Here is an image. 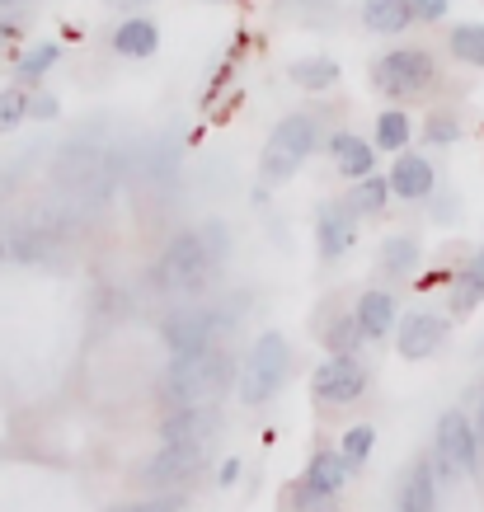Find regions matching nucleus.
<instances>
[{
    "mask_svg": "<svg viewBox=\"0 0 484 512\" xmlns=\"http://www.w3.org/2000/svg\"><path fill=\"white\" fill-rule=\"evenodd\" d=\"M221 254H226V226L212 221V226H203V231L179 235V240L160 254L156 282L165 287V292H193V287H203L207 273L221 264Z\"/></svg>",
    "mask_w": 484,
    "mask_h": 512,
    "instance_id": "1",
    "label": "nucleus"
},
{
    "mask_svg": "<svg viewBox=\"0 0 484 512\" xmlns=\"http://www.w3.org/2000/svg\"><path fill=\"white\" fill-rule=\"evenodd\" d=\"M231 386V357L221 348H198V353H179L170 372L160 381V400L184 409V404H207Z\"/></svg>",
    "mask_w": 484,
    "mask_h": 512,
    "instance_id": "2",
    "label": "nucleus"
},
{
    "mask_svg": "<svg viewBox=\"0 0 484 512\" xmlns=\"http://www.w3.org/2000/svg\"><path fill=\"white\" fill-rule=\"evenodd\" d=\"M315 137H320L315 118H306V113L282 118V123L273 127L268 146H264V179H268V184H282L287 174H297L301 160L315 151Z\"/></svg>",
    "mask_w": 484,
    "mask_h": 512,
    "instance_id": "3",
    "label": "nucleus"
},
{
    "mask_svg": "<svg viewBox=\"0 0 484 512\" xmlns=\"http://www.w3.org/2000/svg\"><path fill=\"white\" fill-rule=\"evenodd\" d=\"M282 376H287V339H282V334H264V339L250 348V362H245V376H240V400L245 404L273 400V390L282 386Z\"/></svg>",
    "mask_w": 484,
    "mask_h": 512,
    "instance_id": "4",
    "label": "nucleus"
},
{
    "mask_svg": "<svg viewBox=\"0 0 484 512\" xmlns=\"http://www.w3.org/2000/svg\"><path fill=\"white\" fill-rule=\"evenodd\" d=\"M372 80L381 94H419V90H428V80H433V57H428V47L386 52V57L376 62Z\"/></svg>",
    "mask_w": 484,
    "mask_h": 512,
    "instance_id": "5",
    "label": "nucleus"
},
{
    "mask_svg": "<svg viewBox=\"0 0 484 512\" xmlns=\"http://www.w3.org/2000/svg\"><path fill=\"white\" fill-rule=\"evenodd\" d=\"M362 386H367V376H362L353 357H329L325 367L315 372V395L325 404H353L362 395Z\"/></svg>",
    "mask_w": 484,
    "mask_h": 512,
    "instance_id": "6",
    "label": "nucleus"
},
{
    "mask_svg": "<svg viewBox=\"0 0 484 512\" xmlns=\"http://www.w3.org/2000/svg\"><path fill=\"white\" fill-rule=\"evenodd\" d=\"M226 329V320H217L212 311H188V315H174L170 325H165V343H170V353H198V348H212V334Z\"/></svg>",
    "mask_w": 484,
    "mask_h": 512,
    "instance_id": "7",
    "label": "nucleus"
},
{
    "mask_svg": "<svg viewBox=\"0 0 484 512\" xmlns=\"http://www.w3.org/2000/svg\"><path fill=\"white\" fill-rule=\"evenodd\" d=\"M438 451H442V461H447V466L475 470V456H480L475 428H470L461 414H442V423H438Z\"/></svg>",
    "mask_w": 484,
    "mask_h": 512,
    "instance_id": "8",
    "label": "nucleus"
},
{
    "mask_svg": "<svg viewBox=\"0 0 484 512\" xmlns=\"http://www.w3.org/2000/svg\"><path fill=\"white\" fill-rule=\"evenodd\" d=\"M198 442H165V451H160L151 466L141 470V484H174V480H188L193 475V466H198Z\"/></svg>",
    "mask_w": 484,
    "mask_h": 512,
    "instance_id": "9",
    "label": "nucleus"
},
{
    "mask_svg": "<svg viewBox=\"0 0 484 512\" xmlns=\"http://www.w3.org/2000/svg\"><path fill=\"white\" fill-rule=\"evenodd\" d=\"M447 339V325H442L438 315H428V311H414L405 315V325H400V353L405 357H428V353H438V343Z\"/></svg>",
    "mask_w": 484,
    "mask_h": 512,
    "instance_id": "10",
    "label": "nucleus"
},
{
    "mask_svg": "<svg viewBox=\"0 0 484 512\" xmlns=\"http://www.w3.org/2000/svg\"><path fill=\"white\" fill-rule=\"evenodd\" d=\"M217 423V400H207V404H184V409H174L170 419H165V442H198V437L207 433Z\"/></svg>",
    "mask_w": 484,
    "mask_h": 512,
    "instance_id": "11",
    "label": "nucleus"
},
{
    "mask_svg": "<svg viewBox=\"0 0 484 512\" xmlns=\"http://www.w3.org/2000/svg\"><path fill=\"white\" fill-rule=\"evenodd\" d=\"M386 188L400 193V198H428V193H433V165H428L423 156H400Z\"/></svg>",
    "mask_w": 484,
    "mask_h": 512,
    "instance_id": "12",
    "label": "nucleus"
},
{
    "mask_svg": "<svg viewBox=\"0 0 484 512\" xmlns=\"http://www.w3.org/2000/svg\"><path fill=\"white\" fill-rule=\"evenodd\" d=\"M113 47H118L123 57H151V52L160 47V33H156V24H151V19L132 15V19H123V24H118Z\"/></svg>",
    "mask_w": 484,
    "mask_h": 512,
    "instance_id": "13",
    "label": "nucleus"
},
{
    "mask_svg": "<svg viewBox=\"0 0 484 512\" xmlns=\"http://www.w3.org/2000/svg\"><path fill=\"white\" fill-rule=\"evenodd\" d=\"M362 24L372 33H400L414 24V10H409V0H367L362 5Z\"/></svg>",
    "mask_w": 484,
    "mask_h": 512,
    "instance_id": "14",
    "label": "nucleus"
},
{
    "mask_svg": "<svg viewBox=\"0 0 484 512\" xmlns=\"http://www.w3.org/2000/svg\"><path fill=\"white\" fill-rule=\"evenodd\" d=\"M353 320H358L362 339H381V334L395 325V301L386 292H367L358 301V315H353Z\"/></svg>",
    "mask_w": 484,
    "mask_h": 512,
    "instance_id": "15",
    "label": "nucleus"
},
{
    "mask_svg": "<svg viewBox=\"0 0 484 512\" xmlns=\"http://www.w3.org/2000/svg\"><path fill=\"white\" fill-rule=\"evenodd\" d=\"M329 146H334V160H339V174H348V179H362V174L376 170L372 146H367L362 137H353V132H339Z\"/></svg>",
    "mask_w": 484,
    "mask_h": 512,
    "instance_id": "16",
    "label": "nucleus"
},
{
    "mask_svg": "<svg viewBox=\"0 0 484 512\" xmlns=\"http://www.w3.org/2000/svg\"><path fill=\"white\" fill-rule=\"evenodd\" d=\"M353 217H348L344 207H334V212H325V217H320V254H325V259H339V254H344L348 245H353Z\"/></svg>",
    "mask_w": 484,
    "mask_h": 512,
    "instance_id": "17",
    "label": "nucleus"
},
{
    "mask_svg": "<svg viewBox=\"0 0 484 512\" xmlns=\"http://www.w3.org/2000/svg\"><path fill=\"white\" fill-rule=\"evenodd\" d=\"M348 470H353V466H348L344 456H334V451H320V456L311 461V470H306V480H301V484H311V489H320V494H334V489L348 480Z\"/></svg>",
    "mask_w": 484,
    "mask_h": 512,
    "instance_id": "18",
    "label": "nucleus"
},
{
    "mask_svg": "<svg viewBox=\"0 0 484 512\" xmlns=\"http://www.w3.org/2000/svg\"><path fill=\"white\" fill-rule=\"evenodd\" d=\"M381 268L395 273V278H409V273L419 268V240H409V235H391V240L381 245Z\"/></svg>",
    "mask_w": 484,
    "mask_h": 512,
    "instance_id": "19",
    "label": "nucleus"
},
{
    "mask_svg": "<svg viewBox=\"0 0 484 512\" xmlns=\"http://www.w3.org/2000/svg\"><path fill=\"white\" fill-rule=\"evenodd\" d=\"M287 76L297 80L301 90H325V85H334V80H339V66L329 62V57H311V62H297Z\"/></svg>",
    "mask_w": 484,
    "mask_h": 512,
    "instance_id": "20",
    "label": "nucleus"
},
{
    "mask_svg": "<svg viewBox=\"0 0 484 512\" xmlns=\"http://www.w3.org/2000/svg\"><path fill=\"white\" fill-rule=\"evenodd\" d=\"M452 57L466 66H484V24H461V29H452Z\"/></svg>",
    "mask_w": 484,
    "mask_h": 512,
    "instance_id": "21",
    "label": "nucleus"
},
{
    "mask_svg": "<svg viewBox=\"0 0 484 512\" xmlns=\"http://www.w3.org/2000/svg\"><path fill=\"white\" fill-rule=\"evenodd\" d=\"M400 512H433V475H428V466H414L405 494H400Z\"/></svg>",
    "mask_w": 484,
    "mask_h": 512,
    "instance_id": "22",
    "label": "nucleus"
},
{
    "mask_svg": "<svg viewBox=\"0 0 484 512\" xmlns=\"http://www.w3.org/2000/svg\"><path fill=\"white\" fill-rule=\"evenodd\" d=\"M480 301H484V273H475V268H470V273H456L452 278V311L456 315L475 311Z\"/></svg>",
    "mask_w": 484,
    "mask_h": 512,
    "instance_id": "23",
    "label": "nucleus"
},
{
    "mask_svg": "<svg viewBox=\"0 0 484 512\" xmlns=\"http://www.w3.org/2000/svg\"><path fill=\"white\" fill-rule=\"evenodd\" d=\"M405 141H409V118L405 113H381V118H376V146L400 151Z\"/></svg>",
    "mask_w": 484,
    "mask_h": 512,
    "instance_id": "24",
    "label": "nucleus"
},
{
    "mask_svg": "<svg viewBox=\"0 0 484 512\" xmlns=\"http://www.w3.org/2000/svg\"><path fill=\"white\" fill-rule=\"evenodd\" d=\"M386 193H391V188L381 184V179H372V174H362L358 179V193H353V212H381V207H386Z\"/></svg>",
    "mask_w": 484,
    "mask_h": 512,
    "instance_id": "25",
    "label": "nucleus"
},
{
    "mask_svg": "<svg viewBox=\"0 0 484 512\" xmlns=\"http://www.w3.org/2000/svg\"><path fill=\"white\" fill-rule=\"evenodd\" d=\"M372 442H376V428H367V423H358V428H348V437H344V456L348 466H362L367 456H372Z\"/></svg>",
    "mask_w": 484,
    "mask_h": 512,
    "instance_id": "26",
    "label": "nucleus"
},
{
    "mask_svg": "<svg viewBox=\"0 0 484 512\" xmlns=\"http://www.w3.org/2000/svg\"><path fill=\"white\" fill-rule=\"evenodd\" d=\"M57 57H62V47H57V43H38L29 57L19 62V76H24V80H38L43 71H52V66H57Z\"/></svg>",
    "mask_w": 484,
    "mask_h": 512,
    "instance_id": "27",
    "label": "nucleus"
},
{
    "mask_svg": "<svg viewBox=\"0 0 484 512\" xmlns=\"http://www.w3.org/2000/svg\"><path fill=\"white\" fill-rule=\"evenodd\" d=\"M24 113H29V94L24 90H0V132L19 127L24 123Z\"/></svg>",
    "mask_w": 484,
    "mask_h": 512,
    "instance_id": "28",
    "label": "nucleus"
},
{
    "mask_svg": "<svg viewBox=\"0 0 484 512\" xmlns=\"http://www.w3.org/2000/svg\"><path fill=\"white\" fill-rule=\"evenodd\" d=\"M179 508V498L174 494H160V498H146V503H118L109 512H174Z\"/></svg>",
    "mask_w": 484,
    "mask_h": 512,
    "instance_id": "29",
    "label": "nucleus"
},
{
    "mask_svg": "<svg viewBox=\"0 0 484 512\" xmlns=\"http://www.w3.org/2000/svg\"><path fill=\"white\" fill-rule=\"evenodd\" d=\"M358 339H362L358 320H344V325H334V329H329V343H334V353H348V348H353Z\"/></svg>",
    "mask_w": 484,
    "mask_h": 512,
    "instance_id": "30",
    "label": "nucleus"
},
{
    "mask_svg": "<svg viewBox=\"0 0 484 512\" xmlns=\"http://www.w3.org/2000/svg\"><path fill=\"white\" fill-rule=\"evenodd\" d=\"M297 508L301 512H325L329 508V494H320V489H311V484H301V489H297Z\"/></svg>",
    "mask_w": 484,
    "mask_h": 512,
    "instance_id": "31",
    "label": "nucleus"
},
{
    "mask_svg": "<svg viewBox=\"0 0 484 512\" xmlns=\"http://www.w3.org/2000/svg\"><path fill=\"white\" fill-rule=\"evenodd\" d=\"M409 10H414V19H433L438 24L447 15V0H409Z\"/></svg>",
    "mask_w": 484,
    "mask_h": 512,
    "instance_id": "32",
    "label": "nucleus"
},
{
    "mask_svg": "<svg viewBox=\"0 0 484 512\" xmlns=\"http://www.w3.org/2000/svg\"><path fill=\"white\" fill-rule=\"evenodd\" d=\"M452 137H456L452 118H433V123H428V141H452Z\"/></svg>",
    "mask_w": 484,
    "mask_h": 512,
    "instance_id": "33",
    "label": "nucleus"
},
{
    "mask_svg": "<svg viewBox=\"0 0 484 512\" xmlns=\"http://www.w3.org/2000/svg\"><path fill=\"white\" fill-rule=\"evenodd\" d=\"M29 113L33 118H52V113H57V99H33Z\"/></svg>",
    "mask_w": 484,
    "mask_h": 512,
    "instance_id": "34",
    "label": "nucleus"
},
{
    "mask_svg": "<svg viewBox=\"0 0 484 512\" xmlns=\"http://www.w3.org/2000/svg\"><path fill=\"white\" fill-rule=\"evenodd\" d=\"M235 475H240V461H226V466H221V484H231Z\"/></svg>",
    "mask_w": 484,
    "mask_h": 512,
    "instance_id": "35",
    "label": "nucleus"
},
{
    "mask_svg": "<svg viewBox=\"0 0 484 512\" xmlns=\"http://www.w3.org/2000/svg\"><path fill=\"white\" fill-rule=\"evenodd\" d=\"M475 442L484 447V395H480V414H475Z\"/></svg>",
    "mask_w": 484,
    "mask_h": 512,
    "instance_id": "36",
    "label": "nucleus"
},
{
    "mask_svg": "<svg viewBox=\"0 0 484 512\" xmlns=\"http://www.w3.org/2000/svg\"><path fill=\"white\" fill-rule=\"evenodd\" d=\"M109 5H118V10H132V5H146V0H109Z\"/></svg>",
    "mask_w": 484,
    "mask_h": 512,
    "instance_id": "37",
    "label": "nucleus"
},
{
    "mask_svg": "<svg viewBox=\"0 0 484 512\" xmlns=\"http://www.w3.org/2000/svg\"><path fill=\"white\" fill-rule=\"evenodd\" d=\"M475 273H484V249H480V254H475Z\"/></svg>",
    "mask_w": 484,
    "mask_h": 512,
    "instance_id": "38",
    "label": "nucleus"
},
{
    "mask_svg": "<svg viewBox=\"0 0 484 512\" xmlns=\"http://www.w3.org/2000/svg\"><path fill=\"white\" fill-rule=\"evenodd\" d=\"M0 5H10V0H0Z\"/></svg>",
    "mask_w": 484,
    "mask_h": 512,
    "instance_id": "39",
    "label": "nucleus"
}]
</instances>
